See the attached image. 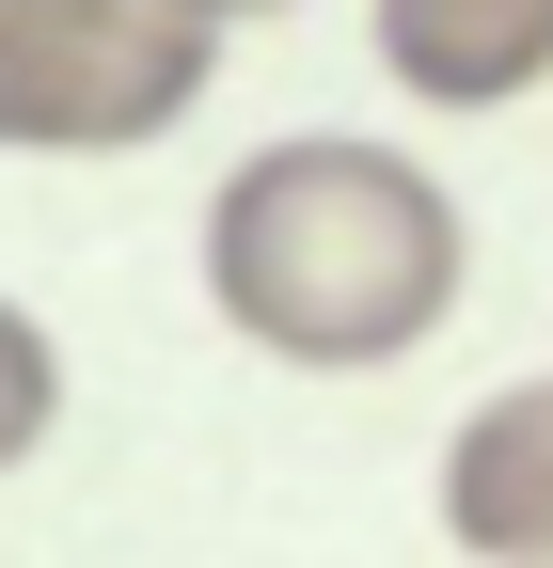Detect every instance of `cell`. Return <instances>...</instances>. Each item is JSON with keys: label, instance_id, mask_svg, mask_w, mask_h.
<instances>
[{"label": "cell", "instance_id": "obj_2", "mask_svg": "<svg viewBox=\"0 0 553 568\" xmlns=\"http://www.w3.org/2000/svg\"><path fill=\"white\" fill-rule=\"evenodd\" d=\"M222 0H0V159H127L174 142L222 80Z\"/></svg>", "mask_w": 553, "mask_h": 568}, {"label": "cell", "instance_id": "obj_5", "mask_svg": "<svg viewBox=\"0 0 553 568\" xmlns=\"http://www.w3.org/2000/svg\"><path fill=\"white\" fill-rule=\"evenodd\" d=\"M48 426H63V347H48L32 301H0V474H17Z\"/></svg>", "mask_w": 553, "mask_h": 568}, {"label": "cell", "instance_id": "obj_3", "mask_svg": "<svg viewBox=\"0 0 553 568\" xmlns=\"http://www.w3.org/2000/svg\"><path fill=\"white\" fill-rule=\"evenodd\" d=\"M443 537L474 568H553V379L474 395L443 426Z\"/></svg>", "mask_w": 553, "mask_h": 568}, {"label": "cell", "instance_id": "obj_4", "mask_svg": "<svg viewBox=\"0 0 553 568\" xmlns=\"http://www.w3.org/2000/svg\"><path fill=\"white\" fill-rule=\"evenodd\" d=\"M364 48L428 111H491V95H537L553 80V0H380Z\"/></svg>", "mask_w": 553, "mask_h": 568}, {"label": "cell", "instance_id": "obj_1", "mask_svg": "<svg viewBox=\"0 0 553 568\" xmlns=\"http://www.w3.org/2000/svg\"><path fill=\"white\" fill-rule=\"evenodd\" d=\"M474 284V222L428 159H395L364 126H285L205 190V301L238 347L301 379L411 364Z\"/></svg>", "mask_w": 553, "mask_h": 568}]
</instances>
